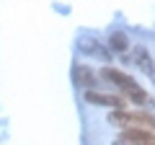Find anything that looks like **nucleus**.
<instances>
[{
  "instance_id": "8",
  "label": "nucleus",
  "mask_w": 155,
  "mask_h": 145,
  "mask_svg": "<svg viewBox=\"0 0 155 145\" xmlns=\"http://www.w3.org/2000/svg\"><path fill=\"white\" fill-rule=\"evenodd\" d=\"M96 44H98V42H85L83 49H85V52H96L98 57H106V49H101V47H96Z\"/></svg>"
},
{
  "instance_id": "1",
  "label": "nucleus",
  "mask_w": 155,
  "mask_h": 145,
  "mask_svg": "<svg viewBox=\"0 0 155 145\" xmlns=\"http://www.w3.org/2000/svg\"><path fill=\"white\" fill-rule=\"evenodd\" d=\"M101 78H106L109 83H114L116 88L122 91L124 96H129L134 104H140V106H147V104H150V96L137 86V80H134V78H129L127 72H122V70H116V67H109V65H106L104 70H101Z\"/></svg>"
},
{
  "instance_id": "6",
  "label": "nucleus",
  "mask_w": 155,
  "mask_h": 145,
  "mask_svg": "<svg viewBox=\"0 0 155 145\" xmlns=\"http://www.w3.org/2000/svg\"><path fill=\"white\" fill-rule=\"evenodd\" d=\"M134 62H137V67L150 80H155V65H153V60H150V55H147L145 47H134Z\"/></svg>"
},
{
  "instance_id": "3",
  "label": "nucleus",
  "mask_w": 155,
  "mask_h": 145,
  "mask_svg": "<svg viewBox=\"0 0 155 145\" xmlns=\"http://www.w3.org/2000/svg\"><path fill=\"white\" fill-rule=\"evenodd\" d=\"M85 101H91V104H96V106H109V109H114V112H122V109H127V101H124V96H119V93L85 91Z\"/></svg>"
},
{
  "instance_id": "7",
  "label": "nucleus",
  "mask_w": 155,
  "mask_h": 145,
  "mask_svg": "<svg viewBox=\"0 0 155 145\" xmlns=\"http://www.w3.org/2000/svg\"><path fill=\"white\" fill-rule=\"evenodd\" d=\"M109 47H111L114 52H127V47H129L127 34H124V31H111V36H109Z\"/></svg>"
},
{
  "instance_id": "9",
  "label": "nucleus",
  "mask_w": 155,
  "mask_h": 145,
  "mask_svg": "<svg viewBox=\"0 0 155 145\" xmlns=\"http://www.w3.org/2000/svg\"><path fill=\"white\" fill-rule=\"evenodd\" d=\"M153 145H155V143H153Z\"/></svg>"
},
{
  "instance_id": "2",
  "label": "nucleus",
  "mask_w": 155,
  "mask_h": 145,
  "mask_svg": "<svg viewBox=\"0 0 155 145\" xmlns=\"http://www.w3.org/2000/svg\"><path fill=\"white\" fill-rule=\"evenodd\" d=\"M111 124L122 130H150L155 132V117L142 109H122V112H111Z\"/></svg>"
},
{
  "instance_id": "4",
  "label": "nucleus",
  "mask_w": 155,
  "mask_h": 145,
  "mask_svg": "<svg viewBox=\"0 0 155 145\" xmlns=\"http://www.w3.org/2000/svg\"><path fill=\"white\" fill-rule=\"evenodd\" d=\"M155 143V132L150 130H122L116 145H153Z\"/></svg>"
},
{
  "instance_id": "5",
  "label": "nucleus",
  "mask_w": 155,
  "mask_h": 145,
  "mask_svg": "<svg viewBox=\"0 0 155 145\" xmlns=\"http://www.w3.org/2000/svg\"><path fill=\"white\" fill-rule=\"evenodd\" d=\"M72 80L85 91H96V86H98V75L88 65H75L72 67Z\"/></svg>"
}]
</instances>
